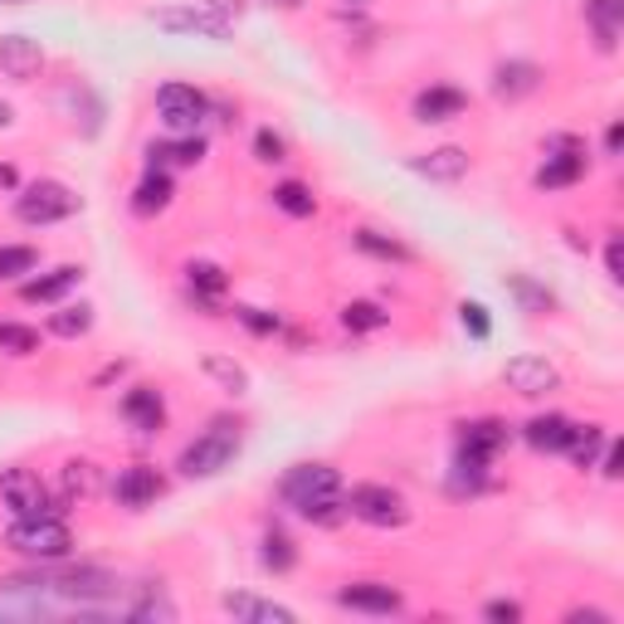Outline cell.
Listing matches in <instances>:
<instances>
[{
	"label": "cell",
	"mask_w": 624,
	"mask_h": 624,
	"mask_svg": "<svg viewBox=\"0 0 624 624\" xmlns=\"http://www.w3.org/2000/svg\"><path fill=\"white\" fill-rule=\"evenodd\" d=\"M284 503L293 507V513H303L308 523H322L332 527L347 507H341V478L337 468L327 464H293L284 478Z\"/></svg>",
	"instance_id": "cell-1"
},
{
	"label": "cell",
	"mask_w": 624,
	"mask_h": 624,
	"mask_svg": "<svg viewBox=\"0 0 624 624\" xmlns=\"http://www.w3.org/2000/svg\"><path fill=\"white\" fill-rule=\"evenodd\" d=\"M5 547L29 561H64L69 547H74V532L59 517H20L5 532Z\"/></svg>",
	"instance_id": "cell-2"
},
{
	"label": "cell",
	"mask_w": 624,
	"mask_h": 624,
	"mask_svg": "<svg viewBox=\"0 0 624 624\" xmlns=\"http://www.w3.org/2000/svg\"><path fill=\"white\" fill-rule=\"evenodd\" d=\"M341 507H347L357 523H367V527H405V523H410L405 497L395 493V488H386V483H357Z\"/></svg>",
	"instance_id": "cell-3"
},
{
	"label": "cell",
	"mask_w": 624,
	"mask_h": 624,
	"mask_svg": "<svg viewBox=\"0 0 624 624\" xmlns=\"http://www.w3.org/2000/svg\"><path fill=\"white\" fill-rule=\"evenodd\" d=\"M235 459H239V434H230L220 424V430L201 434L195 444H185L181 459H176V468H181L185 478H215V473H225Z\"/></svg>",
	"instance_id": "cell-4"
},
{
	"label": "cell",
	"mask_w": 624,
	"mask_h": 624,
	"mask_svg": "<svg viewBox=\"0 0 624 624\" xmlns=\"http://www.w3.org/2000/svg\"><path fill=\"white\" fill-rule=\"evenodd\" d=\"M79 195L69 191L64 181H35L25 195L15 201V215L25 225H59V220H69V215H79Z\"/></svg>",
	"instance_id": "cell-5"
},
{
	"label": "cell",
	"mask_w": 624,
	"mask_h": 624,
	"mask_svg": "<svg viewBox=\"0 0 624 624\" xmlns=\"http://www.w3.org/2000/svg\"><path fill=\"white\" fill-rule=\"evenodd\" d=\"M156 112H161V122L171 132H195L205 122V112H211V98H205L201 88H191V83H161L156 88Z\"/></svg>",
	"instance_id": "cell-6"
},
{
	"label": "cell",
	"mask_w": 624,
	"mask_h": 624,
	"mask_svg": "<svg viewBox=\"0 0 624 624\" xmlns=\"http://www.w3.org/2000/svg\"><path fill=\"white\" fill-rule=\"evenodd\" d=\"M152 20L161 29H176V35H195V39H215V45H225V39L235 35V20L215 15V10H205L201 0L195 5H171V10H152Z\"/></svg>",
	"instance_id": "cell-7"
},
{
	"label": "cell",
	"mask_w": 624,
	"mask_h": 624,
	"mask_svg": "<svg viewBox=\"0 0 624 624\" xmlns=\"http://www.w3.org/2000/svg\"><path fill=\"white\" fill-rule=\"evenodd\" d=\"M0 497L10 503L15 517H55V497H49L45 478L29 473V468H10L0 473Z\"/></svg>",
	"instance_id": "cell-8"
},
{
	"label": "cell",
	"mask_w": 624,
	"mask_h": 624,
	"mask_svg": "<svg viewBox=\"0 0 624 624\" xmlns=\"http://www.w3.org/2000/svg\"><path fill=\"white\" fill-rule=\"evenodd\" d=\"M547 152H556V156H547V161L537 166V185H542V191H561V185H576L580 176H586V147H580V142L551 137Z\"/></svg>",
	"instance_id": "cell-9"
},
{
	"label": "cell",
	"mask_w": 624,
	"mask_h": 624,
	"mask_svg": "<svg viewBox=\"0 0 624 624\" xmlns=\"http://www.w3.org/2000/svg\"><path fill=\"white\" fill-rule=\"evenodd\" d=\"M503 381L513 386L517 395H527V400H537V395H551L561 386V371L551 367L547 357H513L503 367Z\"/></svg>",
	"instance_id": "cell-10"
},
{
	"label": "cell",
	"mask_w": 624,
	"mask_h": 624,
	"mask_svg": "<svg viewBox=\"0 0 624 624\" xmlns=\"http://www.w3.org/2000/svg\"><path fill=\"white\" fill-rule=\"evenodd\" d=\"M161 493H166V478L156 473L152 464H132V468H122L118 483H112V497H118L122 507H152Z\"/></svg>",
	"instance_id": "cell-11"
},
{
	"label": "cell",
	"mask_w": 624,
	"mask_h": 624,
	"mask_svg": "<svg viewBox=\"0 0 624 624\" xmlns=\"http://www.w3.org/2000/svg\"><path fill=\"white\" fill-rule=\"evenodd\" d=\"M39 69H45V49H39V39H25V35L0 39V74L5 79L29 83V79H39Z\"/></svg>",
	"instance_id": "cell-12"
},
{
	"label": "cell",
	"mask_w": 624,
	"mask_h": 624,
	"mask_svg": "<svg viewBox=\"0 0 624 624\" xmlns=\"http://www.w3.org/2000/svg\"><path fill=\"white\" fill-rule=\"evenodd\" d=\"M337 605L361 610V615H395L400 610V590L381 586V580H357V586L337 590Z\"/></svg>",
	"instance_id": "cell-13"
},
{
	"label": "cell",
	"mask_w": 624,
	"mask_h": 624,
	"mask_svg": "<svg viewBox=\"0 0 624 624\" xmlns=\"http://www.w3.org/2000/svg\"><path fill=\"white\" fill-rule=\"evenodd\" d=\"M468 108V93L454 88V83H434V88H424L420 98H415V118L420 122H449L459 118Z\"/></svg>",
	"instance_id": "cell-14"
},
{
	"label": "cell",
	"mask_w": 624,
	"mask_h": 624,
	"mask_svg": "<svg viewBox=\"0 0 624 624\" xmlns=\"http://www.w3.org/2000/svg\"><path fill=\"white\" fill-rule=\"evenodd\" d=\"M122 415H128L132 424H137L142 434H156L166 424V405H161V391H152V386H137V391H128L122 395Z\"/></svg>",
	"instance_id": "cell-15"
},
{
	"label": "cell",
	"mask_w": 624,
	"mask_h": 624,
	"mask_svg": "<svg viewBox=\"0 0 624 624\" xmlns=\"http://www.w3.org/2000/svg\"><path fill=\"white\" fill-rule=\"evenodd\" d=\"M79 278H83V268L64 264V268H55V274H45V278H29V284L20 288V298H25V303H59L69 288H79Z\"/></svg>",
	"instance_id": "cell-16"
},
{
	"label": "cell",
	"mask_w": 624,
	"mask_h": 624,
	"mask_svg": "<svg viewBox=\"0 0 624 624\" xmlns=\"http://www.w3.org/2000/svg\"><path fill=\"white\" fill-rule=\"evenodd\" d=\"M415 171L430 176V181H459V176L468 171V152L464 147H434L424 156H415Z\"/></svg>",
	"instance_id": "cell-17"
},
{
	"label": "cell",
	"mask_w": 624,
	"mask_h": 624,
	"mask_svg": "<svg viewBox=\"0 0 624 624\" xmlns=\"http://www.w3.org/2000/svg\"><path fill=\"white\" fill-rule=\"evenodd\" d=\"M571 430H576V424H571L566 415H537V420L527 424V444L542 454H566Z\"/></svg>",
	"instance_id": "cell-18"
},
{
	"label": "cell",
	"mask_w": 624,
	"mask_h": 624,
	"mask_svg": "<svg viewBox=\"0 0 624 624\" xmlns=\"http://www.w3.org/2000/svg\"><path fill=\"white\" fill-rule=\"evenodd\" d=\"M586 20H590V29H596V45L610 55L620 39V25H624V0H586Z\"/></svg>",
	"instance_id": "cell-19"
},
{
	"label": "cell",
	"mask_w": 624,
	"mask_h": 624,
	"mask_svg": "<svg viewBox=\"0 0 624 624\" xmlns=\"http://www.w3.org/2000/svg\"><path fill=\"white\" fill-rule=\"evenodd\" d=\"M537 83H542V69L513 59V64H497L493 93H497V98H527V93H537Z\"/></svg>",
	"instance_id": "cell-20"
},
{
	"label": "cell",
	"mask_w": 624,
	"mask_h": 624,
	"mask_svg": "<svg viewBox=\"0 0 624 624\" xmlns=\"http://www.w3.org/2000/svg\"><path fill=\"white\" fill-rule=\"evenodd\" d=\"M503 444H507V424L503 420H473V424H464V434H459V449L483 454V459H493Z\"/></svg>",
	"instance_id": "cell-21"
},
{
	"label": "cell",
	"mask_w": 624,
	"mask_h": 624,
	"mask_svg": "<svg viewBox=\"0 0 624 624\" xmlns=\"http://www.w3.org/2000/svg\"><path fill=\"white\" fill-rule=\"evenodd\" d=\"M166 205H171V176H166L161 166H152V171L142 176L137 195H132V211L137 215H161Z\"/></svg>",
	"instance_id": "cell-22"
},
{
	"label": "cell",
	"mask_w": 624,
	"mask_h": 624,
	"mask_svg": "<svg viewBox=\"0 0 624 624\" xmlns=\"http://www.w3.org/2000/svg\"><path fill=\"white\" fill-rule=\"evenodd\" d=\"M225 610L235 620H254V624H293L298 615L284 605H268V600H254V596H225Z\"/></svg>",
	"instance_id": "cell-23"
},
{
	"label": "cell",
	"mask_w": 624,
	"mask_h": 624,
	"mask_svg": "<svg viewBox=\"0 0 624 624\" xmlns=\"http://www.w3.org/2000/svg\"><path fill=\"white\" fill-rule=\"evenodd\" d=\"M205 156V137L201 132H185L176 142H156L152 147V166H195Z\"/></svg>",
	"instance_id": "cell-24"
},
{
	"label": "cell",
	"mask_w": 624,
	"mask_h": 624,
	"mask_svg": "<svg viewBox=\"0 0 624 624\" xmlns=\"http://www.w3.org/2000/svg\"><path fill=\"white\" fill-rule=\"evenodd\" d=\"M185 278H191V298H201V303H215V298L230 288V278H225L220 264H191Z\"/></svg>",
	"instance_id": "cell-25"
},
{
	"label": "cell",
	"mask_w": 624,
	"mask_h": 624,
	"mask_svg": "<svg viewBox=\"0 0 624 624\" xmlns=\"http://www.w3.org/2000/svg\"><path fill=\"white\" fill-rule=\"evenodd\" d=\"M274 205L284 215H293V220H308V215L317 211V195H312L303 181H284V185H274Z\"/></svg>",
	"instance_id": "cell-26"
},
{
	"label": "cell",
	"mask_w": 624,
	"mask_h": 624,
	"mask_svg": "<svg viewBox=\"0 0 624 624\" xmlns=\"http://www.w3.org/2000/svg\"><path fill=\"white\" fill-rule=\"evenodd\" d=\"M600 449H605V430H600V424H576V430H571L566 454H571V459H576L580 468L596 464V454H600Z\"/></svg>",
	"instance_id": "cell-27"
},
{
	"label": "cell",
	"mask_w": 624,
	"mask_h": 624,
	"mask_svg": "<svg viewBox=\"0 0 624 624\" xmlns=\"http://www.w3.org/2000/svg\"><path fill=\"white\" fill-rule=\"evenodd\" d=\"M357 249L371 259H386V264H410V249H405L400 239H386L376 230H357Z\"/></svg>",
	"instance_id": "cell-28"
},
{
	"label": "cell",
	"mask_w": 624,
	"mask_h": 624,
	"mask_svg": "<svg viewBox=\"0 0 624 624\" xmlns=\"http://www.w3.org/2000/svg\"><path fill=\"white\" fill-rule=\"evenodd\" d=\"M386 322H391V312L376 308V303H347L341 308V327L347 332H376V327H386Z\"/></svg>",
	"instance_id": "cell-29"
},
{
	"label": "cell",
	"mask_w": 624,
	"mask_h": 624,
	"mask_svg": "<svg viewBox=\"0 0 624 624\" xmlns=\"http://www.w3.org/2000/svg\"><path fill=\"white\" fill-rule=\"evenodd\" d=\"M93 327V308L88 303H79V308H59L55 317H49V332H55V337H83V332Z\"/></svg>",
	"instance_id": "cell-30"
},
{
	"label": "cell",
	"mask_w": 624,
	"mask_h": 624,
	"mask_svg": "<svg viewBox=\"0 0 624 624\" xmlns=\"http://www.w3.org/2000/svg\"><path fill=\"white\" fill-rule=\"evenodd\" d=\"M0 347H5L10 357H35V351H39V332L20 327V322H0Z\"/></svg>",
	"instance_id": "cell-31"
},
{
	"label": "cell",
	"mask_w": 624,
	"mask_h": 624,
	"mask_svg": "<svg viewBox=\"0 0 624 624\" xmlns=\"http://www.w3.org/2000/svg\"><path fill=\"white\" fill-rule=\"evenodd\" d=\"M35 264H39V254H35L29 244H5V249H0V284H10V278L29 274Z\"/></svg>",
	"instance_id": "cell-32"
},
{
	"label": "cell",
	"mask_w": 624,
	"mask_h": 624,
	"mask_svg": "<svg viewBox=\"0 0 624 624\" xmlns=\"http://www.w3.org/2000/svg\"><path fill=\"white\" fill-rule=\"evenodd\" d=\"M264 566L278 571V576L298 566V551H293V542H288L284 532H268V537H264Z\"/></svg>",
	"instance_id": "cell-33"
},
{
	"label": "cell",
	"mask_w": 624,
	"mask_h": 624,
	"mask_svg": "<svg viewBox=\"0 0 624 624\" xmlns=\"http://www.w3.org/2000/svg\"><path fill=\"white\" fill-rule=\"evenodd\" d=\"M205 376H215L230 395H244L249 391L244 367H235V361H225V357H205Z\"/></svg>",
	"instance_id": "cell-34"
},
{
	"label": "cell",
	"mask_w": 624,
	"mask_h": 624,
	"mask_svg": "<svg viewBox=\"0 0 624 624\" xmlns=\"http://www.w3.org/2000/svg\"><path fill=\"white\" fill-rule=\"evenodd\" d=\"M64 488H69V497L98 493V468L93 464H64Z\"/></svg>",
	"instance_id": "cell-35"
},
{
	"label": "cell",
	"mask_w": 624,
	"mask_h": 624,
	"mask_svg": "<svg viewBox=\"0 0 624 624\" xmlns=\"http://www.w3.org/2000/svg\"><path fill=\"white\" fill-rule=\"evenodd\" d=\"M235 317L244 322L254 337H274V332H278V317H274V312H264V308H235Z\"/></svg>",
	"instance_id": "cell-36"
},
{
	"label": "cell",
	"mask_w": 624,
	"mask_h": 624,
	"mask_svg": "<svg viewBox=\"0 0 624 624\" xmlns=\"http://www.w3.org/2000/svg\"><path fill=\"white\" fill-rule=\"evenodd\" d=\"M459 322H464L468 337H478V341H488V332H493V322H488V308L483 303H464L459 308Z\"/></svg>",
	"instance_id": "cell-37"
},
{
	"label": "cell",
	"mask_w": 624,
	"mask_h": 624,
	"mask_svg": "<svg viewBox=\"0 0 624 624\" xmlns=\"http://www.w3.org/2000/svg\"><path fill=\"white\" fill-rule=\"evenodd\" d=\"M513 293H517V298H523V303H527V308H532V312H547V308H551V293H547V288L527 284V278H513Z\"/></svg>",
	"instance_id": "cell-38"
},
{
	"label": "cell",
	"mask_w": 624,
	"mask_h": 624,
	"mask_svg": "<svg viewBox=\"0 0 624 624\" xmlns=\"http://www.w3.org/2000/svg\"><path fill=\"white\" fill-rule=\"evenodd\" d=\"M284 137H278V132H259V137H254V156H259V161H284Z\"/></svg>",
	"instance_id": "cell-39"
},
{
	"label": "cell",
	"mask_w": 624,
	"mask_h": 624,
	"mask_svg": "<svg viewBox=\"0 0 624 624\" xmlns=\"http://www.w3.org/2000/svg\"><path fill=\"white\" fill-rule=\"evenodd\" d=\"M483 615L497 620V624H517V620H523V605H513V600H493V605H488Z\"/></svg>",
	"instance_id": "cell-40"
},
{
	"label": "cell",
	"mask_w": 624,
	"mask_h": 624,
	"mask_svg": "<svg viewBox=\"0 0 624 624\" xmlns=\"http://www.w3.org/2000/svg\"><path fill=\"white\" fill-rule=\"evenodd\" d=\"M605 268H610V278H615V284H624V249H620V239H610V249H605Z\"/></svg>",
	"instance_id": "cell-41"
},
{
	"label": "cell",
	"mask_w": 624,
	"mask_h": 624,
	"mask_svg": "<svg viewBox=\"0 0 624 624\" xmlns=\"http://www.w3.org/2000/svg\"><path fill=\"white\" fill-rule=\"evenodd\" d=\"M201 5L215 10V15H225V20H239V10H244L239 0H201Z\"/></svg>",
	"instance_id": "cell-42"
},
{
	"label": "cell",
	"mask_w": 624,
	"mask_h": 624,
	"mask_svg": "<svg viewBox=\"0 0 624 624\" xmlns=\"http://www.w3.org/2000/svg\"><path fill=\"white\" fill-rule=\"evenodd\" d=\"M624 454H620V444H610V449H605V478H620L624 473Z\"/></svg>",
	"instance_id": "cell-43"
},
{
	"label": "cell",
	"mask_w": 624,
	"mask_h": 624,
	"mask_svg": "<svg viewBox=\"0 0 624 624\" xmlns=\"http://www.w3.org/2000/svg\"><path fill=\"white\" fill-rule=\"evenodd\" d=\"M15 185H20L15 166H0V191H15Z\"/></svg>",
	"instance_id": "cell-44"
},
{
	"label": "cell",
	"mask_w": 624,
	"mask_h": 624,
	"mask_svg": "<svg viewBox=\"0 0 624 624\" xmlns=\"http://www.w3.org/2000/svg\"><path fill=\"white\" fill-rule=\"evenodd\" d=\"M605 152H610V156H615V152H620V122H615V128H610V132H605Z\"/></svg>",
	"instance_id": "cell-45"
},
{
	"label": "cell",
	"mask_w": 624,
	"mask_h": 624,
	"mask_svg": "<svg viewBox=\"0 0 624 624\" xmlns=\"http://www.w3.org/2000/svg\"><path fill=\"white\" fill-rule=\"evenodd\" d=\"M268 5H284V10H293V5H303V0H268Z\"/></svg>",
	"instance_id": "cell-46"
},
{
	"label": "cell",
	"mask_w": 624,
	"mask_h": 624,
	"mask_svg": "<svg viewBox=\"0 0 624 624\" xmlns=\"http://www.w3.org/2000/svg\"><path fill=\"white\" fill-rule=\"evenodd\" d=\"M0 128H10V108H5V103H0Z\"/></svg>",
	"instance_id": "cell-47"
},
{
	"label": "cell",
	"mask_w": 624,
	"mask_h": 624,
	"mask_svg": "<svg viewBox=\"0 0 624 624\" xmlns=\"http://www.w3.org/2000/svg\"><path fill=\"white\" fill-rule=\"evenodd\" d=\"M5 5H25V0H5Z\"/></svg>",
	"instance_id": "cell-48"
}]
</instances>
